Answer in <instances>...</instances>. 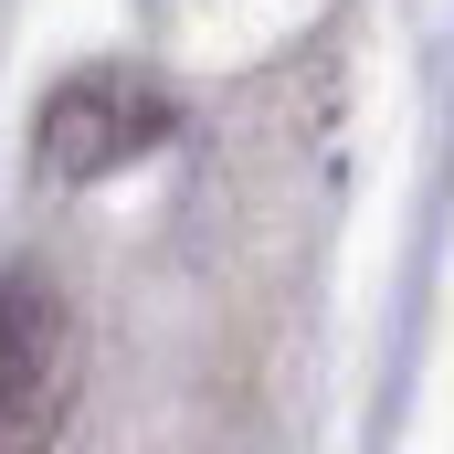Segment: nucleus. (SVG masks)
<instances>
[{"label":"nucleus","mask_w":454,"mask_h":454,"mask_svg":"<svg viewBox=\"0 0 454 454\" xmlns=\"http://www.w3.org/2000/svg\"><path fill=\"white\" fill-rule=\"evenodd\" d=\"M159 137H169V96L159 85H137V74H74L43 106V169L53 180H106V169H127Z\"/></svg>","instance_id":"1"},{"label":"nucleus","mask_w":454,"mask_h":454,"mask_svg":"<svg viewBox=\"0 0 454 454\" xmlns=\"http://www.w3.org/2000/svg\"><path fill=\"white\" fill-rule=\"evenodd\" d=\"M74 402V307L53 296V275L11 264L0 275V423L43 434Z\"/></svg>","instance_id":"2"}]
</instances>
